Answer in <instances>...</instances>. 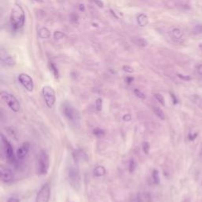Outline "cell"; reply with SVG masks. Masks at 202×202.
<instances>
[{"mask_svg": "<svg viewBox=\"0 0 202 202\" xmlns=\"http://www.w3.org/2000/svg\"><path fill=\"white\" fill-rule=\"evenodd\" d=\"M122 70H123L125 72L129 73V74H131V73L133 72V69L130 66H123L122 67Z\"/></svg>", "mask_w": 202, "mask_h": 202, "instance_id": "obj_29", "label": "cell"}, {"mask_svg": "<svg viewBox=\"0 0 202 202\" xmlns=\"http://www.w3.org/2000/svg\"><path fill=\"white\" fill-rule=\"evenodd\" d=\"M171 97H172L173 103H174V104H177L178 103H179V100H178V99L176 98L175 96H174L173 93H171Z\"/></svg>", "mask_w": 202, "mask_h": 202, "instance_id": "obj_34", "label": "cell"}, {"mask_svg": "<svg viewBox=\"0 0 202 202\" xmlns=\"http://www.w3.org/2000/svg\"><path fill=\"white\" fill-rule=\"evenodd\" d=\"M50 161L49 156L45 151H40L39 153L36 163V171L39 175H45L49 171Z\"/></svg>", "mask_w": 202, "mask_h": 202, "instance_id": "obj_2", "label": "cell"}, {"mask_svg": "<svg viewBox=\"0 0 202 202\" xmlns=\"http://www.w3.org/2000/svg\"><path fill=\"white\" fill-rule=\"evenodd\" d=\"M80 10H85V9H84V5H80Z\"/></svg>", "mask_w": 202, "mask_h": 202, "instance_id": "obj_38", "label": "cell"}, {"mask_svg": "<svg viewBox=\"0 0 202 202\" xmlns=\"http://www.w3.org/2000/svg\"><path fill=\"white\" fill-rule=\"evenodd\" d=\"M155 97H156V100H157L159 104H162L163 106L165 105L164 98H163V96L160 95V94H159V93H157V94H155Z\"/></svg>", "mask_w": 202, "mask_h": 202, "instance_id": "obj_24", "label": "cell"}, {"mask_svg": "<svg viewBox=\"0 0 202 202\" xmlns=\"http://www.w3.org/2000/svg\"><path fill=\"white\" fill-rule=\"evenodd\" d=\"M42 94H43L44 99L46 103V105L48 106L49 108H51L55 104V92L53 88L51 86H44L42 89Z\"/></svg>", "mask_w": 202, "mask_h": 202, "instance_id": "obj_6", "label": "cell"}, {"mask_svg": "<svg viewBox=\"0 0 202 202\" xmlns=\"http://www.w3.org/2000/svg\"><path fill=\"white\" fill-rule=\"evenodd\" d=\"M1 141H2V145L3 147V153L7 159L9 161V163H14L16 162L17 156H15L11 144L3 134L1 135Z\"/></svg>", "mask_w": 202, "mask_h": 202, "instance_id": "obj_4", "label": "cell"}, {"mask_svg": "<svg viewBox=\"0 0 202 202\" xmlns=\"http://www.w3.org/2000/svg\"><path fill=\"white\" fill-rule=\"evenodd\" d=\"M29 148L30 144L28 143V142H25V143L22 144V145L18 148V151H17V159H18V160H22L23 159H25V157L28 153Z\"/></svg>", "mask_w": 202, "mask_h": 202, "instance_id": "obj_10", "label": "cell"}, {"mask_svg": "<svg viewBox=\"0 0 202 202\" xmlns=\"http://www.w3.org/2000/svg\"><path fill=\"white\" fill-rule=\"evenodd\" d=\"M1 61H2L3 64L7 66H13L15 65V61L14 59H13V58L7 54H6L5 55H4L3 54H2Z\"/></svg>", "mask_w": 202, "mask_h": 202, "instance_id": "obj_13", "label": "cell"}, {"mask_svg": "<svg viewBox=\"0 0 202 202\" xmlns=\"http://www.w3.org/2000/svg\"><path fill=\"white\" fill-rule=\"evenodd\" d=\"M137 23L141 27H145L148 24V18L145 13H141L137 17Z\"/></svg>", "mask_w": 202, "mask_h": 202, "instance_id": "obj_14", "label": "cell"}, {"mask_svg": "<svg viewBox=\"0 0 202 202\" xmlns=\"http://www.w3.org/2000/svg\"><path fill=\"white\" fill-rule=\"evenodd\" d=\"M62 108H63V114L70 122H77V120L79 119V117H80L79 113L71 104H66V103L63 104Z\"/></svg>", "mask_w": 202, "mask_h": 202, "instance_id": "obj_5", "label": "cell"}, {"mask_svg": "<svg viewBox=\"0 0 202 202\" xmlns=\"http://www.w3.org/2000/svg\"><path fill=\"white\" fill-rule=\"evenodd\" d=\"M93 173L94 175L96 176V177H101L106 174V169L103 166H97L94 169Z\"/></svg>", "mask_w": 202, "mask_h": 202, "instance_id": "obj_17", "label": "cell"}, {"mask_svg": "<svg viewBox=\"0 0 202 202\" xmlns=\"http://www.w3.org/2000/svg\"><path fill=\"white\" fill-rule=\"evenodd\" d=\"M178 77H180L181 79H183V80H191V77H189V76H185V75H183V74H178Z\"/></svg>", "mask_w": 202, "mask_h": 202, "instance_id": "obj_31", "label": "cell"}, {"mask_svg": "<svg viewBox=\"0 0 202 202\" xmlns=\"http://www.w3.org/2000/svg\"><path fill=\"white\" fill-rule=\"evenodd\" d=\"M96 110L97 111H102L103 108V100L101 98H98L96 100Z\"/></svg>", "mask_w": 202, "mask_h": 202, "instance_id": "obj_19", "label": "cell"}, {"mask_svg": "<svg viewBox=\"0 0 202 202\" xmlns=\"http://www.w3.org/2000/svg\"><path fill=\"white\" fill-rule=\"evenodd\" d=\"M38 35L41 39H48L51 36V32L47 28H42L39 29Z\"/></svg>", "mask_w": 202, "mask_h": 202, "instance_id": "obj_16", "label": "cell"}, {"mask_svg": "<svg viewBox=\"0 0 202 202\" xmlns=\"http://www.w3.org/2000/svg\"><path fill=\"white\" fill-rule=\"evenodd\" d=\"M127 80L128 81V83H130L131 81H133V78H132V77H128V78L127 79Z\"/></svg>", "mask_w": 202, "mask_h": 202, "instance_id": "obj_37", "label": "cell"}, {"mask_svg": "<svg viewBox=\"0 0 202 202\" xmlns=\"http://www.w3.org/2000/svg\"><path fill=\"white\" fill-rule=\"evenodd\" d=\"M50 70H51V72L53 73L54 77H55V78H58V77H59V71H58L57 67L54 66V63H50Z\"/></svg>", "mask_w": 202, "mask_h": 202, "instance_id": "obj_21", "label": "cell"}, {"mask_svg": "<svg viewBox=\"0 0 202 202\" xmlns=\"http://www.w3.org/2000/svg\"><path fill=\"white\" fill-rule=\"evenodd\" d=\"M193 33L195 35L201 34L202 33V25H197L193 29Z\"/></svg>", "mask_w": 202, "mask_h": 202, "instance_id": "obj_26", "label": "cell"}, {"mask_svg": "<svg viewBox=\"0 0 202 202\" xmlns=\"http://www.w3.org/2000/svg\"><path fill=\"white\" fill-rule=\"evenodd\" d=\"M94 2H95L96 3L97 5H98L100 7H104V3H103L101 2L100 0H94Z\"/></svg>", "mask_w": 202, "mask_h": 202, "instance_id": "obj_35", "label": "cell"}, {"mask_svg": "<svg viewBox=\"0 0 202 202\" xmlns=\"http://www.w3.org/2000/svg\"><path fill=\"white\" fill-rule=\"evenodd\" d=\"M93 134L96 137H102L105 134V131L100 128H96L93 130Z\"/></svg>", "mask_w": 202, "mask_h": 202, "instance_id": "obj_22", "label": "cell"}, {"mask_svg": "<svg viewBox=\"0 0 202 202\" xmlns=\"http://www.w3.org/2000/svg\"><path fill=\"white\" fill-rule=\"evenodd\" d=\"M122 119H123L124 122H130V120H131V115H129V114H127V115H125L122 117Z\"/></svg>", "mask_w": 202, "mask_h": 202, "instance_id": "obj_30", "label": "cell"}, {"mask_svg": "<svg viewBox=\"0 0 202 202\" xmlns=\"http://www.w3.org/2000/svg\"><path fill=\"white\" fill-rule=\"evenodd\" d=\"M197 133H193V134L189 133V136H188V137H189V139L190 140V141H194V140L197 137Z\"/></svg>", "mask_w": 202, "mask_h": 202, "instance_id": "obj_32", "label": "cell"}, {"mask_svg": "<svg viewBox=\"0 0 202 202\" xmlns=\"http://www.w3.org/2000/svg\"><path fill=\"white\" fill-rule=\"evenodd\" d=\"M133 92H134V94L136 95V96L138 97V98L142 99V100H145V99H146V96H145V94L143 92H141V90H139V89H135L134 90H133Z\"/></svg>", "mask_w": 202, "mask_h": 202, "instance_id": "obj_20", "label": "cell"}, {"mask_svg": "<svg viewBox=\"0 0 202 202\" xmlns=\"http://www.w3.org/2000/svg\"><path fill=\"white\" fill-rule=\"evenodd\" d=\"M64 36H65L64 33H62V32H60V31H56V32H54V37L56 39H62V38L64 37Z\"/></svg>", "mask_w": 202, "mask_h": 202, "instance_id": "obj_27", "label": "cell"}, {"mask_svg": "<svg viewBox=\"0 0 202 202\" xmlns=\"http://www.w3.org/2000/svg\"><path fill=\"white\" fill-rule=\"evenodd\" d=\"M18 80L27 91L33 92V89H34V83L29 75L26 74H21L18 76Z\"/></svg>", "mask_w": 202, "mask_h": 202, "instance_id": "obj_8", "label": "cell"}, {"mask_svg": "<svg viewBox=\"0 0 202 202\" xmlns=\"http://www.w3.org/2000/svg\"><path fill=\"white\" fill-rule=\"evenodd\" d=\"M153 179L156 184H158V183H159V172H158L157 170H153Z\"/></svg>", "mask_w": 202, "mask_h": 202, "instance_id": "obj_23", "label": "cell"}, {"mask_svg": "<svg viewBox=\"0 0 202 202\" xmlns=\"http://www.w3.org/2000/svg\"><path fill=\"white\" fill-rule=\"evenodd\" d=\"M149 148H150L149 144H148V142H145V143L143 144V151L145 154H148Z\"/></svg>", "mask_w": 202, "mask_h": 202, "instance_id": "obj_28", "label": "cell"}, {"mask_svg": "<svg viewBox=\"0 0 202 202\" xmlns=\"http://www.w3.org/2000/svg\"><path fill=\"white\" fill-rule=\"evenodd\" d=\"M51 196V189L48 183L44 185L36 195V202H48Z\"/></svg>", "mask_w": 202, "mask_h": 202, "instance_id": "obj_7", "label": "cell"}, {"mask_svg": "<svg viewBox=\"0 0 202 202\" xmlns=\"http://www.w3.org/2000/svg\"><path fill=\"white\" fill-rule=\"evenodd\" d=\"M153 111L156 114V116L161 120H164L165 119V114L164 112L163 111V110L160 108L159 107H153Z\"/></svg>", "mask_w": 202, "mask_h": 202, "instance_id": "obj_18", "label": "cell"}, {"mask_svg": "<svg viewBox=\"0 0 202 202\" xmlns=\"http://www.w3.org/2000/svg\"><path fill=\"white\" fill-rule=\"evenodd\" d=\"M199 47H200V48L202 49V44H200V46H199Z\"/></svg>", "mask_w": 202, "mask_h": 202, "instance_id": "obj_41", "label": "cell"}, {"mask_svg": "<svg viewBox=\"0 0 202 202\" xmlns=\"http://www.w3.org/2000/svg\"><path fill=\"white\" fill-rule=\"evenodd\" d=\"M0 174H1V179L3 183H8L12 182L14 179V174L10 169L4 167H1L0 168Z\"/></svg>", "mask_w": 202, "mask_h": 202, "instance_id": "obj_9", "label": "cell"}, {"mask_svg": "<svg viewBox=\"0 0 202 202\" xmlns=\"http://www.w3.org/2000/svg\"><path fill=\"white\" fill-rule=\"evenodd\" d=\"M36 2H39V3H42L43 2V0H35Z\"/></svg>", "mask_w": 202, "mask_h": 202, "instance_id": "obj_40", "label": "cell"}, {"mask_svg": "<svg viewBox=\"0 0 202 202\" xmlns=\"http://www.w3.org/2000/svg\"><path fill=\"white\" fill-rule=\"evenodd\" d=\"M69 177H70V180L71 184L73 185L74 186H78L77 183H79V174H78V171H77V169L75 168H70L69 172Z\"/></svg>", "mask_w": 202, "mask_h": 202, "instance_id": "obj_11", "label": "cell"}, {"mask_svg": "<svg viewBox=\"0 0 202 202\" xmlns=\"http://www.w3.org/2000/svg\"><path fill=\"white\" fill-rule=\"evenodd\" d=\"M136 169V163H135L134 159H131L129 163V171L130 173H133Z\"/></svg>", "mask_w": 202, "mask_h": 202, "instance_id": "obj_25", "label": "cell"}, {"mask_svg": "<svg viewBox=\"0 0 202 202\" xmlns=\"http://www.w3.org/2000/svg\"><path fill=\"white\" fill-rule=\"evenodd\" d=\"M25 21V15L23 9L20 5L15 4L10 13V25L14 30L23 27Z\"/></svg>", "mask_w": 202, "mask_h": 202, "instance_id": "obj_1", "label": "cell"}, {"mask_svg": "<svg viewBox=\"0 0 202 202\" xmlns=\"http://www.w3.org/2000/svg\"><path fill=\"white\" fill-rule=\"evenodd\" d=\"M7 202H20V200L17 197H10L8 199Z\"/></svg>", "mask_w": 202, "mask_h": 202, "instance_id": "obj_33", "label": "cell"}, {"mask_svg": "<svg viewBox=\"0 0 202 202\" xmlns=\"http://www.w3.org/2000/svg\"><path fill=\"white\" fill-rule=\"evenodd\" d=\"M200 159H202V148H201V150H200Z\"/></svg>", "mask_w": 202, "mask_h": 202, "instance_id": "obj_39", "label": "cell"}, {"mask_svg": "<svg viewBox=\"0 0 202 202\" xmlns=\"http://www.w3.org/2000/svg\"><path fill=\"white\" fill-rule=\"evenodd\" d=\"M197 72H198L199 74L202 75V64L198 66V67H197Z\"/></svg>", "mask_w": 202, "mask_h": 202, "instance_id": "obj_36", "label": "cell"}, {"mask_svg": "<svg viewBox=\"0 0 202 202\" xmlns=\"http://www.w3.org/2000/svg\"><path fill=\"white\" fill-rule=\"evenodd\" d=\"M171 36L176 42H182L183 39V33L179 28H174L171 32Z\"/></svg>", "mask_w": 202, "mask_h": 202, "instance_id": "obj_12", "label": "cell"}, {"mask_svg": "<svg viewBox=\"0 0 202 202\" xmlns=\"http://www.w3.org/2000/svg\"><path fill=\"white\" fill-rule=\"evenodd\" d=\"M132 41L137 45V46L139 47H146L148 45V41H147L146 39H144V38H141V37H136L134 39H132Z\"/></svg>", "mask_w": 202, "mask_h": 202, "instance_id": "obj_15", "label": "cell"}, {"mask_svg": "<svg viewBox=\"0 0 202 202\" xmlns=\"http://www.w3.org/2000/svg\"><path fill=\"white\" fill-rule=\"evenodd\" d=\"M0 96H1V99L3 100L4 102L7 104V106H8L13 111H19L20 108H21V106H20L19 101L17 100V98L14 96H13L12 94L9 93V92H7L3 91V92H1V94H0Z\"/></svg>", "mask_w": 202, "mask_h": 202, "instance_id": "obj_3", "label": "cell"}]
</instances>
